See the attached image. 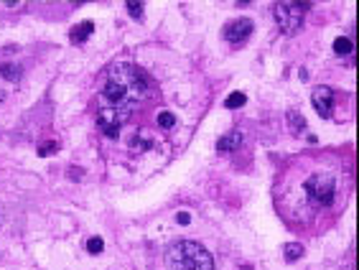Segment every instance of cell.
I'll return each mask as SVG.
<instances>
[{
	"label": "cell",
	"instance_id": "cell-1",
	"mask_svg": "<svg viewBox=\"0 0 359 270\" xmlns=\"http://www.w3.org/2000/svg\"><path fill=\"white\" fill-rule=\"evenodd\" d=\"M145 95H148V77L135 64H115L107 69L99 92V107L132 112V105H138Z\"/></svg>",
	"mask_w": 359,
	"mask_h": 270
},
{
	"label": "cell",
	"instance_id": "cell-2",
	"mask_svg": "<svg viewBox=\"0 0 359 270\" xmlns=\"http://www.w3.org/2000/svg\"><path fill=\"white\" fill-rule=\"evenodd\" d=\"M166 268L168 270H214V260H211V255L204 245L181 240L168 247Z\"/></svg>",
	"mask_w": 359,
	"mask_h": 270
},
{
	"label": "cell",
	"instance_id": "cell-3",
	"mask_svg": "<svg viewBox=\"0 0 359 270\" xmlns=\"http://www.w3.org/2000/svg\"><path fill=\"white\" fill-rule=\"evenodd\" d=\"M308 8H311V3H275L273 16H275V23H278L280 33H285V36L298 33L301 26H303V18L308 13Z\"/></svg>",
	"mask_w": 359,
	"mask_h": 270
},
{
	"label": "cell",
	"instance_id": "cell-4",
	"mask_svg": "<svg viewBox=\"0 0 359 270\" xmlns=\"http://www.w3.org/2000/svg\"><path fill=\"white\" fill-rule=\"evenodd\" d=\"M303 189L316 207H329L334 201V178L329 174H313Z\"/></svg>",
	"mask_w": 359,
	"mask_h": 270
},
{
	"label": "cell",
	"instance_id": "cell-5",
	"mask_svg": "<svg viewBox=\"0 0 359 270\" xmlns=\"http://www.w3.org/2000/svg\"><path fill=\"white\" fill-rule=\"evenodd\" d=\"M311 102L316 107V112L321 117H329L334 110V89L331 87H316L311 95Z\"/></svg>",
	"mask_w": 359,
	"mask_h": 270
},
{
	"label": "cell",
	"instance_id": "cell-6",
	"mask_svg": "<svg viewBox=\"0 0 359 270\" xmlns=\"http://www.w3.org/2000/svg\"><path fill=\"white\" fill-rule=\"evenodd\" d=\"M252 20L250 18H240V20H232L229 26H224V39L229 43H242L245 39L252 33Z\"/></svg>",
	"mask_w": 359,
	"mask_h": 270
},
{
	"label": "cell",
	"instance_id": "cell-7",
	"mask_svg": "<svg viewBox=\"0 0 359 270\" xmlns=\"http://www.w3.org/2000/svg\"><path fill=\"white\" fill-rule=\"evenodd\" d=\"M242 140H245V135H242L240 130H229L227 135H222V138L217 140V151H219V153L240 151V148H242Z\"/></svg>",
	"mask_w": 359,
	"mask_h": 270
},
{
	"label": "cell",
	"instance_id": "cell-8",
	"mask_svg": "<svg viewBox=\"0 0 359 270\" xmlns=\"http://www.w3.org/2000/svg\"><path fill=\"white\" fill-rule=\"evenodd\" d=\"M92 31H94V23L92 20H84V23H76L69 31V39H72V43H82V41H87L89 36H92Z\"/></svg>",
	"mask_w": 359,
	"mask_h": 270
},
{
	"label": "cell",
	"instance_id": "cell-9",
	"mask_svg": "<svg viewBox=\"0 0 359 270\" xmlns=\"http://www.w3.org/2000/svg\"><path fill=\"white\" fill-rule=\"evenodd\" d=\"M288 122H290V130H293L296 135H301V133L306 130V117L301 115L298 110H290L288 112Z\"/></svg>",
	"mask_w": 359,
	"mask_h": 270
},
{
	"label": "cell",
	"instance_id": "cell-10",
	"mask_svg": "<svg viewBox=\"0 0 359 270\" xmlns=\"http://www.w3.org/2000/svg\"><path fill=\"white\" fill-rule=\"evenodd\" d=\"M303 245H298V242H288L285 247H283V255H285V260L288 263H293V260H301L303 257Z\"/></svg>",
	"mask_w": 359,
	"mask_h": 270
},
{
	"label": "cell",
	"instance_id": "cell-11",
	"mask_svg": "<svg viewBox=\"0 0 359 270\" xmlns=\"http://www.w3.org/2000/svg\"><path fill=\"white\" fill-rule=\"evenodd\" d=\"M334 51L339 54V56H346V54H352V39H346V36H339L334 41Z\"/></svg>",
	"mask_w": 359,
	"mask_h": 270
},
{
	"label": "cell",
	"instance_id": "cell-12",
	"mask_svg": "<svg viewBox=\"0 0 359 270\" xmlns=\"http://www.w3.org/2000/svg\"><path fill=\"white\" fill-rule=\"evenodd\" d=\"M245 102H247L245 92H232V95L227 97V102H224V107H227V110H237V107H242Z\"/></svg>",
	"mask_w": 359,
	"mask_h": 270
},
{
	"label": "cell",
	"instance_id": "cell-13",
	"mask_svg": "<svg viewBox=\"0 0 359 270\" xmlns=\"http://www.w3.org/2000/svg\"><path fill=\"white\" fill-rule=\"evenodd\" d=\"M151 145H153V140H151V138H143V135H135V138L130 140V151L140 153V151H148Z\"/></svg>",
	"mask_w": 359,
	"mask_h": 270
},
{
	"label": "cell",
	"instance_id": "cell-14",
	"mask_svg": "<svg viewBox=\"0 0 359 270\" xmlns=\"http://www.w3.org/2000/svg\"><path fill=\"white\" fill-rule=\"evenodd\" d=\"M0 74H3L5 79L16 82L18 77H20V66H16V64H0Z\"/></svg>",
	"mask_w": 359,
	"mask_h": 270
},
{
	"label": "cell",
	"instance_id": "cell-15",
	"mask_svg": "<svg viewBox=\"0 0 359 270\" xmlns=\"http://www.w3.org/2000/svg\"><path fill=\"white\" fill-rule=\"evenodd\" d=\"M102 250H105L102 237H89V240H87V252H89V255H99Z\"/></svg>",
	"mask_w": 359,
	"mask_h": 270
},
{
	"label": "cell",
	"instance_id": "cell-16",
	"mask_svg": "<svg viewBox=\"0 0 359 270\" xmlns=\"http://www.w3.org/2000/svg\"><path fill=\"white\" fill-rule=\"evenodd\" d=\"M125 8H128V13H130L132 18H135V20H140V18H143V3H138V0H128Z\"/></svg>",
	"mask_w": 359,
	"mask_h": 270
},
{
	"label": "cell",
	"instance_id": "cell-17",
	"mask_svg": "<svg viewBox=\"0 0 359 270\" xmlns=\"http://www.w3.org/2000/svg\"><path fill=\"white\" fill-rule=\"evenodd\" d=\"M158 125L161 128H173L176 125V117H173V112H158Z\"/></svg>",
	"mask_w": 359,
	"mask_h": 270
},
{
	"label": "cell",
	"instance_id": "cell-18",
	"mask_svg": "<svg viewBox=\"0 0 359 270\" xmlns=\"http://www.w3.org/2000/svg\"><path fill=\"white\" fill-rule=\"evenodd\" d=\"M54 151H56V143H54V140L41 143V145H38V155H51Z\"/></svg>",
	"mask_w": 359,
	"mask_h": 270
},
{
	"label": "cell",
	"instance_id": "cell-19",
	"mask_svg": "<svg viewBox=\"0 0 359 270\" xmlns=\"http://www.w3.org/2000/svg\"><path fill=\"white\" fill-rule=\"evenodd\" d=\"M176 222H178V224H189V222H191V214H189V212H178V214H176Z\"/></svg>",
	"mask_w": 359,
	"mask_h": 270
},
{
	"label": "cell",
	"instance_id": "cell-20",
	"mask_svg": "<svg viewBox=\"0 0 359 270\" xmlns=\"http://www.w3.org/2000/svg\"><path fill=\"white\" fill-rule=\"evenodd\" d=\"M69 176H72L74 181H76V178H82V176H84V171H82V168H76V166H74V168H69Z\"/></svg>",
	"mask_w": 359,
	"mask_h": 270
},
{
	"label": "cell",
	"instance_id": "cell-21",
	"mask_svg": "<svg viewBox=\"0 0 359 270\" xmlns=\"http://www.w3.org/2000/svg\"><path fill=\"white\" fill-rule=\"evenodd\" d=\"M242 270H252V268H242Z\"/></svg>",
	"mask_w": 359,
	"mask_h": 270
}]
</instances>
